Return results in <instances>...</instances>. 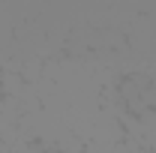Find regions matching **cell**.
<instances>
[{"label": "cell", "instance_id": "6da1fadb", "mask_svg": "<svg viewBox=\"0 0 156 153\" xmlns=\"http://www.w3.org/2000/svg\"><path fill=\"white\" fill-rule=\"evenodd\" d=\"M0 87H3V96H15V99H21L24 96V90H27V81L21 78V72H3L0 75Z\"/></svg>", "mask_w": 156, "mask_h": 153}, {"label": "cell", "instance_id": "7a4b0ae2", "mask_svg": "<svg viewBox=\"0 0 156 153\" xmlns=\"http://www.w3.org/2000/svg\"><path fill=\"white\" fill-rule=\"evenodd\" d=\"M39 75H42V63H39V60H30V63L21 69V78H24V81H39Z\"/></svg>", "mask_w": 156, "mask_h": 153}, {"label": "cell", "instance_id": "3957f363", "mask_svg": "<svg viewBox=\"0 0 156 153\" xmlns=\"http://www.w3.org/2000/svg\"><path fill=\"white\" fill-rule=\"evenodd\" d=\"M45 153H63V150H57V147H48V150H45Z\"/></svg>", "mask_w": 156, "mask_h": 153}, {"label": "cell", "instance_id": "277c9868", "mask_svg": "<svg viewBox=\"0 0 156 153\" xmlns=\"http://www.w3.org/2000/svg\"><path fill=\"white\" fill-rule=\"evenodd\" d=\"M0 102H3V87H0Z\"/></svg>", "mask_w": 156, "mask_h": 153}]
</instances>
